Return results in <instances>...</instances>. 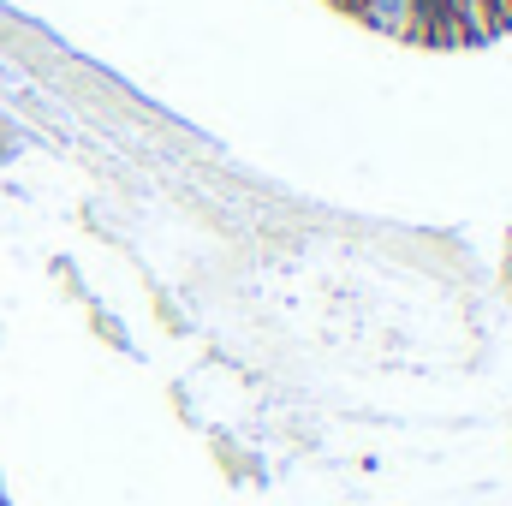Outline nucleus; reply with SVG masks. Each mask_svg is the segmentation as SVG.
I'll return each instance as SVG.
<instances>
[{"label": "nucleus", "mask_w": 512, "mask_h": 506, "mask_svg": "<svg viewBox=\"0 0 512 506\" xmlns=\"http://www.w3.org/2000/svg\"><path fill=\"white\" fill-rule=\"evenodd\" d=\"M358 24H370L376 36H399V42H411V18H417V0H358V12H352Z\"/></svg>", "instance_id": "nucleus-1"}, {"label": "nucleus", "mask_w": 512, "mask_h": 506, "mask_svg": "<svg viewBox=\"0 0 512 506\" xmlns=\"http://www.w3.org/2000/svg\"><path fill=\"white\" fill-rule=\"evenodd\" d=\"M328 6H334V12H358V0H328Z\"/></svg>", "instance_id": "nucleus-2"}]
</instances>
